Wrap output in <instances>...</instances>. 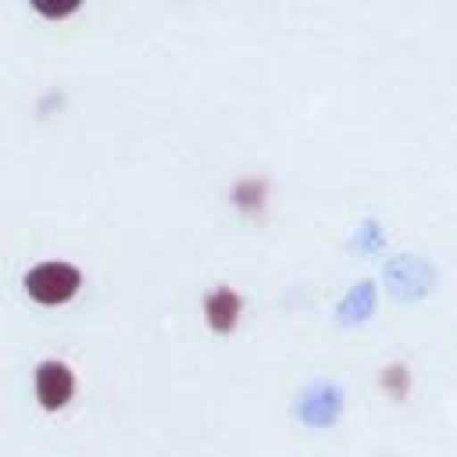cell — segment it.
Instances as JSON below:
<instances>
[{"label": "cell", "mask_w": 457, "mask_h": 457, "mask_svg": "<svg viewBox=\"0 0 457 457\" xmlns=\"http://www.w3.org/2000/svg\"><path fill=\"white\" fill-rule=\"evenodd\" d=\"M239 314H243V296H239L236 289L218 286V289L207 293V300H204V318H207V325H211L214 332H232L236 321H239Z\"/></svg>", "instance_id": "3"}, {"label": "cell", "mask_w": 457, "mask_h": 457, "mask_svg": "<svg viewBox=\"0 0 457 457\" xmlns=\"http://www.w3.org/2000/svg\"><path fill=\"white\" fill-rule=\"evenodd\" d=\"M75 393V375L61 361H43L36 368V396L46 411H61Z\"/></svg>", "instance_id": "2"}, {"label": "cell", "mask_w": 457, "mask_h": 457, "mask_svg": "<svg viewBox=\"0 0 457 457\" xmlns=\"http://www.w3.org/2000/svg\"><path fill=\"white\" fill-rule=\"evenodd\" d=\"M79 282H82L79 268L61 264V261L36 264V268L25 275V289H29V296H32L36 303H46V307L71 300V296L79 293Z\"/></svg>", "instance_id": "1"}, {"label": "cell", "mask_w": 457, "mask_h": 457, "mask_svg": "<svg viewBox=\"0 0 457 457\" xmlns=\"http://www.w3.org/2000/svg\"><path fill=\"white\" fill-rule=\"evenodd\" d=\"M378 382H382V389H386L393 400L407 396V386H411V378H407V368H403V364H389V368H382Z\"/></svg>", "instance_id": "5"}, {"label": "cell", "mask_w": 457, "mask_h": 457, "mask_svg": "<svg viewBox=\"0 0 457 457\" xmlns=\"http://www.w3.org/2000/svg\"><path fill=\"white\" fill-rule=\"evenodd\" d=\"M264 193H268V186L261 179H239L236 189H232V200L243 211H261L264 207Z\"/></svg>", "instance_id": "4"}]
</instances>
